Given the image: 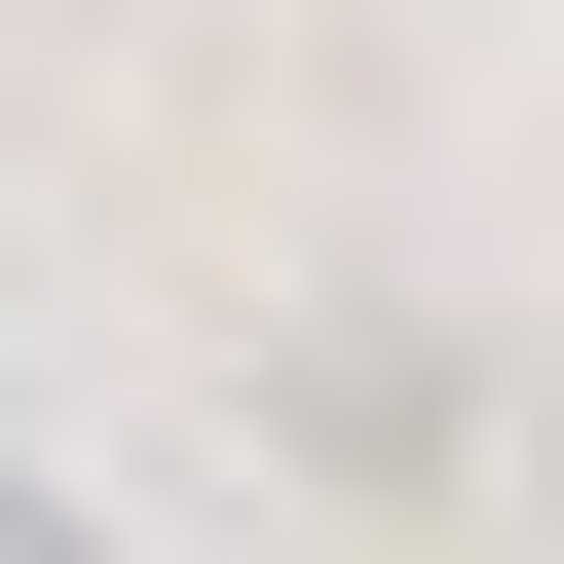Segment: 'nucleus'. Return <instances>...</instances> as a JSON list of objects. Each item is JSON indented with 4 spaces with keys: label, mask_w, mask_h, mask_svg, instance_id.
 Segmentation results:
<instances>
[{
    "label": "nucleus",
    "mask_w": 564,
    "mask_h": 564,
    "mask_svg": "<svg viewBox=\"0 0 564 564\" xmlns=\"http://www.w3.org/2000/svg\"><path fill=\"white\" fill-rule=\"evenodd\" d=\"M0 564H113V527H76V489H39V452H0Z\"/></svg>",
    "instance_id": "obj_1"
}]
</instances>
